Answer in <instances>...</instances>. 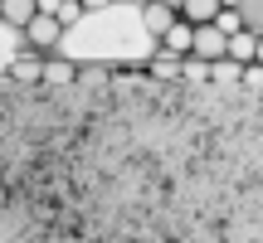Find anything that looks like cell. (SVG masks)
Returning <instances> with one entry per match:
<instances>
[{
	"label": "cell",
	"instance_id": "3",
	"mask_svg": "<svg viewBox=\"0 0 263 243\" xmlns=\"http://www.w3.org/2000/svg\"><path fill=\"white\" fill-rule=\"evenodd\" d=\"M224 58H234V64H258V29H234V34H224Z\"/></svg>",
	"mask_w": 263,
	"mask_h": 243
},
{
	"label": "cell",
	"instance_id": "17",
	"mask_svg": "<svg viewBox=\"0 0 263 243\" xmlns=\"http://www.w3.org/2000/svg\"><path fill=\"white\" fill-rule=\"evenodd\" d=\"M161 5H171V10H180V0H161Z\"/></svg>",
	"mask_w": 263,
	"mask_h": 243
},
{
	"label": "cell",
	"instance_id": "2",
	"mask_svg": "<svg viewBox=\"0 0 263 243\" xmlns=\"http://www.w3.org/2000/svg\"><path fill=\"white\" fill-rule=\"evenodd\" d=\"M190 58H205V64L224 58V34H219L215 25H195V34H190Z\"/></svg>",
	"mask_w": 263,
	"mask_h": 243
},
{
	"label": "cell",
	"instance_id": "7",
	"mask_svg": "<svg viewBox=\"0 0 263 243\" xmlns=\"http://www.w3.org/2000/svg\"><path fill=\"white\" fill-rule=\"evenodd\" d=\"M176 15H180V19H190V25H210V19L219 15V0H180Z\"/></svg>",
	"mask_w": 263,
	"mask_h": 243
},
{
	"label": "cell",
	"instance_id": "12",
	"mask_svg": "<svg viewBox=\"0 0 263 243\" xmlns=\"http://www.w3.org/2000/svg\"><path fill=\"white\" fill-rule=\"evenodd\" d=\"M234 15H239V25H244V29H258V19H263V0H234Z\"/></svg>",
	"mask_w": 263,
	"mask_h": 243
},
{
	"label": "cell",
	"instance_id": "11",
	"mask_svg": "<svg viewBox=\"0 0 263 243\" xmlns=\"http://www.w3.org/2000/svg\"><path fill=\"white\" fill-rule=\"evenodd\" d=\"M107 73H112V68H103V64H78V78H73V83H83V88H93V93H103V88H107Z\"/></svg>",
	"mask_w": 263,
	"mask_h": 243
},
{
	"label": "cell",
	"instance_id": "8",
	"mask_svg": "<svg viewBox=\"0 0 263 243\" xmlns=\"http://www.w3.org/2000/svg\"><path fill=\"white\" fill-rule=\"evenodd\" d=\"M171 19H176V10L161 5V0H146V5H141V25H146V34H161Z\"/></svg>",
	"mask_w": 263,
	"mask_h": 243
},
{
	"label": "cell",
	"instance_id": "13",
	"mask_svg": "<svg viewBox=\"0 0 263 243\" xmlns=\"http://www.w3.org/2000/svg\"><path fill=\"white\" fill-rule=\"evenodd\" d=\"M54 15H59V25H73V19H83V5H78V0H59V10H54Z\"/></svg>",
	"mask_w": 263,
	"mask_h": 243
},
{
	"label": "cell",
	"instance_id": "10",
	"mask_svg": "<svg viewBox=\"0 0 263 243\" xmlns=\"http://www.w3.org/2000/svg\"><path fill=\"white\" fill-rule=\"evenodd\" d=\"M141 68H146V73H156V78H180V58L166 54V49H156V54H151Z\"/></svg>",
	"mask_w": 263,
	"mask_h": 243
},
{
	"label": "cell",
	"instance_id": "5",
	"mask_svg": "<svg viewBox=\"0 0 263 243\" xmlns=\"http://www.w3.org/2000/svg\"><path fill=\"white\" fill-rule=\"evenodd\" d=\"M10 73H15V83H25V88L44 83V54H39V49H29V54H20L15 64H10Z\"/></svg>",
	"mask_w": 263,
	"mask_h": 243
},
{
	"label": "cell",
	"instance_id": "1",
	"mask_svg": "<svg viewBox=\"0 0 263 243\" xmlns=\"http://www.w3.org/2000/svg\"><path fill=\"white\" fill-rule=\"evenodd\" d=\"M25 34H29V49H39V54H54L59 49V39H64V25H59V15H29V25H25Z\"/></svg>",
	"mask_w": 263,
	"mask_h": 243
},
{
	"label": "cell",
	"instance_id": "15",
	"mask_svg": "<svg viewBox=\"0 0 263 243\" xmlns=\"http://www.w3.org/2000/svg\"><path fill=\"white\" fill-rule=\"evenodd\" d=\"M78 5H83V10H107L112 0H78Z\"/></svg>",
	"mask_w": 263,
	"mask_h": 243
},
{
	"label": "cell",
	"instance_id": "6",
	"mask_svg": "<svg viewBox=\"0 0 263 243\" xmlns=\"http://www.w3.org/2000/svg\"><path fill=\"white\" fill-rule=\"evenodd\" d=\"M73 78H78V64L44 54V83H49V88H73Z\"/></svg>",
	"mask_w": 263,
	"mask_h": 243
},
{
	"label": "cell",
	"instance_id": "4",
	"mask_svg": "<svg viewBox=\"0 0 263 243\" xmlns=\"http://www.w3.org/2000/svg\"><path fill=\"white\" fill-rule=\"evenodd\" d=\"M190 34H195V25H190V19H180V15H176V19H171V25L161 29L156 39H161V49H166V54H176V58H185V54H190Z\"/></svg>",
	"mask_w": 263,
	"mask_h": 243
},
{
	"label": "cell",
	"instance_id": "14",
	"mask_svg": "<svg viewBox=\"0 0 263 243\" xmlns=\"http://www.w3.org/2000/svg\"><path fill=\"white\" fill-rule=\"evenodd\" d=\"M34 10H39V15H54V10H59V0H34Z\"/></svg>",
	"mask_w": 263,
	"mask_h": 243
},
{
	"label": "cell",
	"instance_id": "16",
	"mask_svg": "<svg viewBox=\"0 0 263 243\" xmlns=\"http://www.w3.org/2000/svg\"><path fill=\"white\" fill-rule=\"evenodd\" d=\"M112 5H141V0H112Z\"/></svg>",
	"mask_w": 263,
	"mask_h": 243
},
{
	"label": "cell",
	"instance_id": "9",
	"mask_svg": "<svg viewBox=\"0 0 263 243\" xmlns=\"http://www.w3.org/2000/svg\"><path fill=\"white\" fill-rule=\"evenodd\" d=\"M29 15H34V0H0V25H15L25 29Z\"/></svg>",
	"mask_w": 263,
	"mask_h": 243
}]
</instances>
